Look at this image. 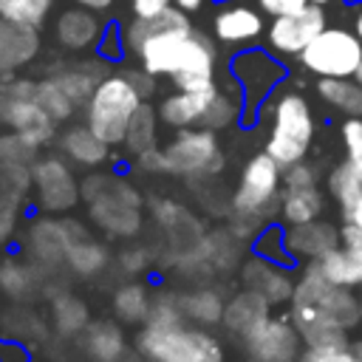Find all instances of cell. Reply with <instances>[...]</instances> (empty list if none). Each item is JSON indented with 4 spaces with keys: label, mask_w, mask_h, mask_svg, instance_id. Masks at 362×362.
<instances>
[{
    "label": "cell",
    "mask_w": 362,
    "mask_h": 362,
    "mask_svg": "<svg viewBox=\"0 0 362 362\" xmlns=\"http://www.w3.org/2000/svg\"><path fill=\"white\" fill-rule=\"evenodd\" d=\"M218 85L201 88V90H175L158 105V119L175 130L181 127H201L204 113L209 110L212 99L218 96Z\"/></svg>",
    "instance_id": "44dd1931"
},
{
    "label": "cell",
    "mask_w": 362,
    "mask_h": 362,
    "mask_svg": "<svg viewBox=\"0 0 362 362\" xmlns=\"http://www.w3.org/2000/svg\"><path fill=\"white\" fill-rule=\"evenodd\" d=\"M139 65L153 76H170L175 90H201L215 85V42L195 31H167L139 48Z\"/></svg>",
    "instance_id": "6da1fadb"
},
{
    "label": "cell",
    "mask_w": 362,
    "mask_h": 362,
    "mask_svg": "<svg viewBox=\"0 0 362 362\" xmlns=\"http://www.w3.org/2000/svg\"><path fill=\"white\" fill-rule=\"evenodd\" d=\"M192 28V20H189V11L178 8V6H170L164 8L161 14H153V17H130L119 31H122V45H124V54L136 57L139 48L158 37V34H167V31H187Z\"/></svg>",
    "instance_id": "ac0fdd59"
},
{
    "label": "cell",
    "mask_w": 362,
    "mask_h": 362,
    "mask_svg": "<svg viewBox=\"0 0 362 362\" xmlns=\"http://www.w3.org/2000/svg\"><path fill=\"white\" fill-rule=\"evenodd\" d=\"M51 76L71 96V102L79 107V105H88L96 85L107 76V71H105V62H82V65H68V68H62Z\"/></svg>",
    "instance_id": "83f0119b"
},
{
    "label": "cell",
    "mask_w": 362,
    "mask_h": 362,
    "mask_svg": "<svg viewBox=\"0 0 362 362\" xmlns=\"http://www.w3.org/2000/svg\"><path fill=\"white\" fill-rule=\"evenodd\" d=\"M351 351H354L356 356H362V339H356V342H351Z\"/></svg>",
    "instance_id": "94428289"
},
{
    "label": "cell",
    "mask_w": 362,
    "mask_h": 362,
    "mask_svg": "<svg viewBox=\"0 0 362 362\" xmlns=\"http://www.w3.org/2000/svg\"><path fill=\"white\" fill-rule=\"evenodd\" d=\"M272 317V303L260 294V291H255V288H243V291H238L229 303H226V308H223V325H226V331H232V334H238V337H249L255 328H260L266 320Z\"/></svg>",
    "instance_id": "603a6c76"
},
{
    "label": "cell",
    "mask_w": 362,
    "mask_h": 362,
    "mask_svg": "<svg viewBox=\"0 0 362 362\" xmlns=\"http://www.w3.org/2000/svg\"><path fill=\"white\" fill-rule=\"evenodd\" d=\"M34 288H37V274L31 266H25L14 257L0 260V291L20 300V297H31Z\"/></svg>",
    "instance_id": "8d00e7d4"
},
{
    "label": "cell",
    "mask_w": 362,
    "mask_h": 362,
    "mask_svg": "<svg viewBox=\"0 0 362 362\" xmlns=\"http://www.w3.org/2000/svg\"><path fill=\"white\" fill-rule=\"evenodd\" d=\"M122 74H124L127 82L141 93V99H147V96L156 90V76H153L147 68H124Z\"/></svg>",
    "instance_id": "681fc988"
},
{
    "label": "cell",
    "mask_w": 362,
    "mask_h": 362,
    "mask_svg": "<svg viewBox=\"0 0 362 362\" xmlns=\"http://www.w3.org/2000/svg\"><path fill=\"white\" fill-rule=\"evenodd\" d=\"M178 297H181V308H184L187 320H192L198 325H215L223 320L226 303L215 288H195V291H187Z\"/></svg>",
    "instance_id": "d6a6232c"
},
{
    "label": "cell",
    "mask_w": 362,
    "mask_h": 362,
    "mask_svg": "<svg viewBox=\"0 0 362 362\" xmlns=\"http://www.w3.org/2000/svg\"><path fill=\"white\" fill-rule=\"evenodd\" d=\"M0 93H3V85H0Z\"/></svg>",
    "instance_id": "003e7915"
},
{
    "label": "cell",
    "mask_w": 362,
    "mask_h": 362,
    "mask_svg": "<svg viewBox=\"0 0 362 362\" xmlns=\"http://www.w3.org/2000/svg\"><path fill=\"white\" fill-rule=\"evenodd\" d=\"M17 206L20 204H8V201H0V243H6L17 226Z\"/></svg>",
    "instance_id": "f5cc1de1"
},
{
    "label": "cell",
    "mask_w": 362,
    "mask_h": 362,
    "mask_svg": "<svg viewBox=\"0 0 362 362\" xmlns=\"http://www.w3.org/2000/svg\"><path fill=\"white\" fill-rule=\"evenodd\" d=\"M252 362H300V331L291 317H269L260 328L243 337Z\"/></svg>",
    "instance_id": "4fadbf2b"
},
{
    "label": "cell",
    "mask_w": 362,
    "mask_h": 362,
    "mask_svg": "<svg viewBox=\"0 0 362 362\" xmlns=\"http://www.w3.org/2000/svg\"><path fill=\"white\" fill-rule=\"evenodd\" d=\"M147 263H150V252H147L144 246H127V249L119 255V266H122V272H127V274L144 272Z\"/></svg>",
    "instance_id": "7dc6e473"
},
{
    "label": "cell",
    "mask_w": 362,
    "mask_h": 362,
    "mask_svg": "<svg viewBox=\"0 0 362 362\" xmlns=\"http://www.w3.org/2000/svg\"><path fill=\"white\" fill-rule=\"evenodd\" d=\"M79 345L93 362H119L124 354V334L113 320H96L82 331Z\"/></svg>",
    "instance_id": "484cf974"
},
{
    "label": "cell",
    "mask_w": 362,
    "mask_h": 362,
    "mask_svg": "<svg viewBox=\"0 0 362 362\" xmlns=\"http://www.w3.org/2000/svg\"><path fill=\"white\" fill-rule=\"evenodd\" d=\"M31 178L40 206L48 212H68L82 195V187L76 184L71 167L62 158H37L31 164Z\"/></svg>",
    "instance_id": "7c38bea8"
},
{
    "label": "cell",
    "mask_w": 362,
    "mask_h": 362,
    "mask_svg": "<svg viewBox=\"0 0 362 362\" xmlns=\"http://www.w3.org/2000/svg\"><path fill=\"white\" fill-rule=\"evenodd\" d=\"M232 74L243 88V96L249 99V105H257L283 76L286 71L263 51H243L232 59Z\"/></svg>",
    "instance_id": "2e32d148"
},
{
    "label": "cell",
    "mask_w": 362,
    "mask_h": 362,
    "mask_svg": "<svg viewBox=\"0 0 362 362\" xmlns=\"http://www.w3.org/2000/svg\"><path fill=\"white\" fill-rule=\"evenodd\" d=\"M339 212H342V223L362 226V195H359V198H354V201H348V204H342V206H339Z\"/></svg>",
    "instance_id": "11a10c76"
},
{
    "label": "cell",
    "mask_w": 362,
    "mask_h": 362,
    "mask_svg": "<svg viewBox=\"0 0 362 362\" xmlns=\"http://www.w3.org/2000/svg\"><path fill=\"white\" fill-rule=\"evenodd\" d=\"M291 308L311 311V314H317L328 322H337V325L348 328V331L362 322L359 297L354 294V288H345V286H337V283L325 280L311 263H305L303 274L294 283Z\"/></svg>",
    "instance_id": "52a82bcc"
},
{
    "label": "cell",
    "mask_w": 362,
    "mask_h": 362,
    "mask_svg": "<svg viewBox=\"0 0 362 362\" xmlns=\"http://www.w3.org/2000/svg\"><path fill=\"white\" fill-rule=\"evenodd\" d=\"M238 119H240V99L218 90V96L212 99L209 110L201 119V127H206V130H223V127L235 124Z\"/></svg>",
    "instance_id": "7bdbcfd3"
},
{
    "label": "cell",
    "mask_w": 362,
    "mask_h": 362,
    "mask_svg": "<svg viewBox=\"0 0 362 362\" xmlns=\"http://www.w3.org/2000/svg\"><path fill=\"white\" fill-rule=\"evenodd\" d=\"M59 144H62L65 156L74 158V161L82 164V167H96V164H102V161L107 158V147H110V144H107L102 136H96L88 124L68 127V130L62 133Z\"/></svg>",
    "instance_id": "f546056e"
},
{
    "label": "cell",
    "mask_w": 362,
    "mask_h": 362,
    "mask_svg": "<svg viewBox=\"0 0 362 362\" xmlns=\"http://www.w3.org/2000/svg\"><path fill=\"white\" fill-rule=\"evenodd\" d=\"M359 317H362V294H359Z\"/></svg>",
    "instance_id": "e7e4bbea"
},
{
    "label": "cell",
    "mask_w": 362,
    "mask_h": 362,
    "mask_svg": "<svg viewBox=\"0 0 362 362\" xmlns=\"http://www.w3.org/2000/svg\"><path fill=\"white\" fill-rule=\"evenodd\" d=\"M280 187H283V167L266 150L246 161L238 189L232 195V221H229V229L240 240L260 235L269 218L280 212Z\"/></svg>",
    "instance_id": "7a4b0ae2"
},
{
    "label": "cell",
    "mask_w": 362,
    "mask_h": 362,
    "mask_svg": "<svg viewBox=\"0 0 362 362\" xmlns=\"http://www.w3.org/2000/svg\"><path fill=\"white\" fill-rule=\"evenodd\" d=\"M345 354V348L337 345H305V351L300 354V362H339Z\"/></svg>",
    "instance_id": "c3c4849f"
},
{
    "label": "cell",
    "mask_w": 362,
    "mask_h": 362,
    "mask_svg": "<svg viewBox=\"0 0 362 362\" xmlns=\"http://www.w3.org/2000/svg\"><path fill=\"white\" fill-rule=\"evenodd\" d=\"M37 102L42 105V110L59 124V122H68L76 110V105L71 102V96L57 85L54 76H45V79H37Z\"/></svg>",
    "instance_id": "f35d334b"
},
{
    "label": "cell",
    "mask_w": 362,
    "mask_h": 362,
    "mask_svg": "<svg viewBox=\"0 0 362 362\" xmlns=\"http://www.w3.org/2000/svg\"><path fill=\"white\" fill-rule=\"evenodd\" d=\"M139 351L150 362H223L221 342L204 328L170 325L156 328L147 325L139 337Z\"/></svg>",
    "instance_id": "8992f818"
},
{
    "label": "cell",
    "mask_w": 362,
    "mask_h": 362,
    "mask_svg": "<svg viewBox=\"0 0 362 362\" xmlns=\"http://www.w3.org/2000/svg\"><path fill=\"white\" fill-rule=\"evenodd\" d=\"M37 82L34 79H20V76H8L3 79V93H0V122L23 136H28L31 141H37L40 147L45 141L54 139L57 133V122L42 110V105L37 102Z\"/></svg>",
    "instance_id": "9c48e42d"
},
{
    "label": "cell",
    "mask_w": 362,
    "mask_h": 362,
    "mask_svg": "<svg viewBox=\"0 0 362 362\" xmlns=\"http://www.w3.org/2000/svg\"><path fill=\"white\" fill-rule=\"evenodd\" d=\"M40 54V31L25 23H11L0 17V79L28 65Z\"/></svg>",
    "instance_id": "d6986e66"
},
{
    "label": "cell",
    "mask_w": 362,
    "mask_h": 362,
    "mask_svg": "<svg viewBox=\"0 0 362 362\" xmlns=\"http://www.w3.org/2000/svg\"><path fill=\"white\" fill-rule=\"evenodd\" d=\"M325 209V195L320 192L317 184H303V187H283L280 192V218L286 223H305L317 221Z\"/></svg>",
    "instance_id": "4316f807"
},
{
    "label": "cell",
    "mask_w": 362,
    "mask_h": 362,
    "mask_svg": "<svg viewBox=\"0 0 362 362\" xmlns=\"http://www.w3.org/2000/svg\"><path fill=\"white\" fill-rule=\"evenodd\" d=\"M339 243H342L356 260H362V226L342 223V226H339Z\"/></svg>",
    "instance_id": "816d5d0a"
},
{
    "label": "cell",
    "mask_w": 362,
    "mask_h": 362,
    "mask_svg": "<svg viewBox=\"0 0 362 362\" xmlns=\"http://www.w3.org/2000/svg\"><path fill=\"white\" fill-rule=\"evenodd\" d=\"M294 328L300 331L303 342L305 345H337V348H351V339H348V328L337 325V322H328L311 311H303V308H291L288 311Z\"/></svg>",
    "instance_id": "f1b7e54d"
},
{
    "label": "cell",
    "mask_w": 362,
    "mask_h": 362,
    "mask_svg": "<svg viewBox=\"0 0 362 362\" xmlns=\"http://www.w3.org/2000/svg\"><path fill=\"white\" fill-rule=\"evenodd\" d=\"M283 238L291 260H303V263H314L339 246V229L320 218L305 223H288L283 229Z\"/></svg>",
    "instance_id": "9a60e30c"
},
{
    "label": "cell",
    "mask_w": 362,
    "mask_h": 362,
    "mask_svg": "<svg viewBox=\"0 0 362 362\" xmlns=\"http://www.w3.org/2000/svg\"><path fill=\"white\" fill-rule=\"evenodd\" d=\"M212 31L226 45H243V42L257 40L266 31V23H263L260 11H255L252 6L226 3V6H221V11L212 20Z\"/></svg>",
    "instance_id": "7402d4cb"
},
{
    "label": "cell",
    "mask_w": 362,
    "mask_h": 362,
    "mask_svg": "<svg viewBox=\"0 0 362 362\" xmlns=\"http://www.w3.org/2000/svg\"><path fill=\"white\" fill-rule=\"evenodd\" d=\"M215 3H232V0H215Z\"/></svg>",
    "instance_id": "03108f58"
},
{
    "label": "cell",
    "mask_w": 362,
    "mask_h": 362,
    "mask_svg": "<svg viewBox=\"0 0 362 362\" xmlns=\"http://www.w3.org/2000/svg\"><path fill=\"white\" fill-rule=\"evenodd\" d=\"M82 198L90 221L105 232L130 238L141 229V195L130 181L116 175H88Z\"/></svg>",
    "instance_id": "3957f363"
},
{
    "label": "cell",
    "mask_w": 362,
    "mask_h": 362,
    "mask_svg": "<svg viewBox=\"0 0 362 362\" xmlns=\"http://www.w3.org/2000/svg\"><path fill=\"white\" fill-rule=\"evenodd\" d=\"M76 6H85L90 11H107L113 6V0H76Z\"/></svg>",
    "instance_id": "6f0895ef"
},
{
    "label": "cell",
    "mask_w": 362,
    "mask_h": 362,
    "mask_svg": "<svg viewBox=\"0 0 362 362\" xmlns=\"http://www.w3.org/2000/svg\"><path fill=\"white\" fill-rule=\"evenodd\" d=\"M184 320V308H181V297L178 294H156L150 300V311H147V325H156V328H170V325H181Z\"/></svg>",
    "instance_id": "ee69618b"
},
{
    "label": "cell",
    "mask_w": 362,
    "mask_h": 362,
    "mask_svg": "<svg viewBox=\"0 0 362 362\" xmlns=\"http://www.w3.org/2000/svg\"><path fill=\"white\" fill-rule=\"evenodd\" d=\"M297 59L314 76H354L362 65V40L354 28L325 25Z\"/></svg>",
    "instance_id": "ba28073f"
},
{
    "label": "cell",
    "mask_w": 362,
    "mask_h": 362,
    "mask_svg": "<svg viewBox=\"0 0 362 362\" xmlns=\"http://www.w3.org/2000/svg\"><path fill=\"white\" fill-rule=\"evenodd\" d=\"M345 158H351L356 167H362V116H348L339 127Z\"/></svg>",
    "instance_id": "bcb514c9"
},
{
    "label": "cell",
    "mask_w": 362,
    "mask_h": 362,
    "mask_svg": "<svg viewBox=\"0 0 362 362\" xmlns=\"http://www.w3.org/2000/svg\"><path fill=\"white\" fill-rule=\"evenodd\" d=\"M28 246L42 266H62L68 249L65 221H48V218L34 221L28 229Z\"/></svg>",
    "instance_id": "d4e9b609"
},
{
    "label": "cell",
    "mask_w": 362,
    "mask_h": 362,
    "mask_svg": "<svg viewBox=\"0 0 362 362\" xmlns=\"http://www.w3.org/2000/svg\"><path fill=\"white\" fill-rule=\"evenodd\" d=\"M164 173L173 175H212L223 167V153L215 130L206 127H181L178 136L161 150Z\"/></svg>",
    "instance_id": "30bf717a"
},
{
    "label": "cell",
    "mask_w": 362,
    "mask_h": 362,
    "mask_svg": "<svg viewBox=\"0 0 362 362\" xmlns=\"http://www.w3.org/2000/svg\"><path fill=\"white\" fill-rule=\"evenodd\" d=\"M317 93L345 116H362V85L354 76H320Z\"/></svg>",
    "instance_id": "4dcf8cb0"
},
{
    "label": "cell",
    "mask_w": 362,
    "mask_h": 362,
    "mask_svg": "<svg viewBox=\"0 0 362 362\" xmlns=\"http://www.w3.org/2000/svg\"><path fill=\"white\" fill-rule=\"evenodd\" d=\"M328 25L325 17V6L320 3H308L305 8L294 11V14H283V17H272V25L266 28V40L269 48L277 51L280 57H300L305 51V45Z\"/></svg>",
    "instance_id": "8fae6325"
},
{
    "label": "cell",
    "mask_w": 362,
    "mask_h": 362,
    "mask_svg": "<svg viewBox=\"0 0 362 362\" xmlns=\"http://www.w3.org/2000/svg\"><path fill=\"white\" fill-rule=\"evenodd\" d=\"M54 325L59 334L65 337H74V334H82L90 322V314H88V305L76 297V294H59L54 297Z\"/></svg>",
    "instance_id": "e575fe53"
},
{
    "label": "cell",
    "mask_w": 362,
    "mask_h": 362,
    "mask_svg": "<svg viewBox=\"0 0 362 362\" xmlns=\"http://www.w3.org/2000/svg\"><path fill=\"white\" fill-rule=\"evenodd\" d=\"M348 17H351L354 31H356V34H359V40H362V0H354V3L348 6Z\"/></svg>",
    "instance_id": "9f6ffc18"
},
{
    "label": "cell",
    "mask_w": 362,
    "mask_h": 362,
    "mask_svg": "<svg viewBox=\"0 0 362 362\" xmlns=\"http://www.w3.org/2000/svg\"><path fill=\"white\" fill-rule=\"evenodd\" d=\"M339 362H362V356H356L351 348H345V354H342V359Z\"/></svg>",
    "instance_id": "91938a15"
},
{
    "label": "cell",
    "mask_w": 362,
    "mask_h": 362,
    "mask_svg": "<svg viewBox=\"0 0 362 362\" xmlns=\"http://www.w3.org/2000/svg\"><path fill=\"white\" fill-rule=\"evenodd\" d=\"M325 280L345 286V288H362V260H356L342 243L311 263Z\"/></svg>",
    "instance_id": "1f68e13d"
},
{
    "label": "cell",
    "mask_w": 362,
    "mask_h": 362,
    "mask_svg": "<svg viewBox=\"0 0 362 362\" xmlns=\"http://www.w3.org/2000/svg\"><path fill=\"white\" fill-rule=\"evenodd\" d=\"M150 294L141 283H124L113 291V311L124 322H144L150 311Z\"/></svg>",
    "instance_id": "d590c367"
},
{
    "label": "cell",
    "mask_w": 362,
    "mask_h": 362,
    "mask_svg": "<svg viewBox=\"0 0 362 362\" xmlns=\"http://www.w3.org/2000/svg\"><path fill=\"white\" fill-rule=\"evenodd\" d=\"M54 8V0H0V17L40 28Z\"/></svg>",
    "instance_id": "ab89813d"
},
{
    "label": "cell",
    "mask_w": 362,
    "mask_h": 362,
    "mask_svg": "<svg viewBox=\"0 0 362 362\" xmlns=\"http://www.w3.org/2000/svg\"><path fill=\"white\" fill-rule=\"evenodd\" d=\"M153 215H156V221L161 223V229L167 235L170 255H173L175 263L181 257L192 255L201 246V240H204L206 232H204L201 221L187 206H181L175 201H153Z\"/></svg>",
    "instance_id": "5bb4252c"
},
{
    "label": "cell",
    "mask_w": 362,
    "mask_h": 362,
    "mask_svg": "<svg viewBox=\"0 0 362 362\" xmlns=\"http://www.w3.org/2000/svg\"><path fill=\"white\" fill-rule=\"evenodd\" d=\"M311 0H257L260 11H266L269 17H283V14H294L300 8H305Z\"/></svg>",
    "instance_id": "f907efd6"
},
{
    "label": "cell",
    "mask_w": 362,
    "mask_h": 362,
    "mask_svg": "<svg viewBox=\"0 0 362 362\" xmlns=\"http://www.w3.org/2000/svg\"><path fill=\"white\" fill-rule=\"evenodd\" d=\"M311 3H320V6H328V3H334V0H311Z\"/></svg>",
    "instance_id": "be15d7a7"
},
{
    "label": "cell",
    "mask_w": 362,
    "mask_h": 362,
    "mask_svg": "<svg viewBox=\"0 0 362 362\" xmlns=\"http://www.w3.org/2000/svg\"><path fill=\"white\" fill-rule=\"evenodd\" d=\"M314 141V113L305 96L286 90L274 99L272 107V130L266 139V153L286 170L305 158Z\"/></svg>",
    "instance_id": "277c9868"
},
{
    "label": "cell",
    "mask_w": 362,
    "mask_h": 362,
    "mask_svg": "<svg viewBox=\"0 0 362 362\" xmlns=\"http://www.w3.org/2000/svg\"><path fill=\"white\" fill-rule=\"evenodd\" d=\"M170 6H173V0H130L133 17H153V14H161Z\"/></svg>",
    "instance_id": "db71d44e"
},
{
    "label": "cell",
    "mask_w": 362,
    "mask_h": 362,
    "mask_svg": "<svg viewBox=\"0 0 362 362\" xmlns=\"http://www.w3.org/2000/svg\"><path fill=\"white\" fill-rule=\"evenodd\" d=\"M204 3L206 0H173V6L184 8V11H198V8H204Z\"/></svg>",
    "instance_id": "680465c9"
},
{
    "label": "cell",
    "mask_w": 362,
    "mask_h": 362,
    "mask_svg": "<svg viewBox=\"0 0 362 362\" xmlns=\"http://www.w3.org/2000/svg\"><path fill=\"white\" fill-rule=\"evenodd\" d=\"M105 23L99 17V11H90L85 6H74L59 11V17L54 20V37L62 48L68 51H85V48H99L102 37H105Z\"/></svg>",
    "instance_id": "e0dca14e"
},
{
    "label": "cell",
    "mask_w": 362,
    "mask_h": 362,
    "mask_svg": "<svg viewBox=\"0 0 362 362\" xmlns=\"http://www.w3.org/2000/svg\"><path fill=\"white\" fill-rule=\"evenodd\" d=\"M328 192L342 206L362 195V167H356L351 158L339 161L328 175Z\"/></svg>",
    "instance_id": "74e56055"
},
{
    "label": "cell",
    "mask_w": 362,
    "mask_h": 362,
    "mask_svg": "<svg viewBox=\"0 0 362 362\" xmlns=\"http://www.w3.org/2000/svg\"><path fill=\"white\" fill-rule=\"evenodd\" d=\"M37 150H40V144L31 141L28 136L17 133V130L0 133V164H23V167H31L37 161Z\"/></svg>",
    "instance_id": "60d3db41"
},
{
    "label": "cell",
    "mask_w": 362,
    "mask_h": 362,
    "mask_svg": "<svg viewBox=\"0 0 362 362\" xmlns=\"http://www.w3.org/2000/svg\"><path fill=\"white\" fill-rule=\"evenodd\" d=\"M65 235H68L65 263L76 274H96L107 266V260H110L107 249L99 240H93L79 221H65Z\"/></svg>",
    "instance_id": "cb8c5ba5"
},
{
    "label": "cell",
    "mask_w": 362,
    "mask_h": 362,
    "mask_svg": "<svg viewBox=\"0 0 362 362\" xmlns=\"http://www.w3.org/2000/svg\"><path fill=\"white\" fill-rule=\"evenodd\" d=\"M354 79H356V82H359V85H362V65H359V68H356V74H354Z\"/></svg>",
    "instance_id": "6125c7cd"
},
{
    "label": "cell",
    "mask_w": 362,
    "mask_h": 362,
    "mask_svg": "<svg viewBox=\"0 0 362 362\" xmlns=\"http://www.w3.org/2000/svg\"><path fill=\"white\" fill-rule=\"evenodd\" d=\"M141 102V93L127 82L124 74H107L85 105V124L107 144H122Z\"/></svg>",
    "instance_id": "5b68a950"
},
{
    "label": "cell",
    "mask_w": 362,
    "mask_h": 362,
    "mask_svg": "<svg viewBox=\"0 0 362 362\" xmlns=\"http://www.w3.org/2000/svg\"><path fill=\"white\" fill-rule=\"evenodd\" d=\"M255 249H257L260 257H269V260H274V263H283V266L291 263V255H288V249H286V238H283V229H280V226H266V229L260 232Z\"/></svg>",
    "instance_id": "f6af8a7d"
},
{
    "label": "cell",
    "mask_w": 362,
    "mask_h": 362,
    "mask_svg": "<svg viewBox=\"0 0 362 362\" xmlns=\"http://www.w3.org/2000/svg\"><path fill=\"white\" fill-rule=\"evenodd\" d=\"M243 283L255 291H260L272 305H280V303H291L294 297V283L291 274L286 272L283 263H274L269 257H249L243 263V272H240Z\"/></svg>",
    "instance_id": "ffe728a7"
},
{
    "label": "cell",
    "mask_w": 362,
    "mask_h": 362,
    "mask_svg": "<svg viewBox=\"0 0 362 362\" xmlns=\"http://www.w3.org/2000/svg\"><path fill=\"white\" fill-rule=\"evenodd\" d=\"M28 187H34L31 167H23V164H0V201L20 204L25 198Z\"/></svg>",
    "instance_id": "b9f144b4"
},
{
    "label": "cell",
    "mask_w": 362,
    "mask_h": 362,
    "mask_svg": "<svg viewBox=\"0 0 362 362\" xmlns=\"http://www.w3.org/2000/svg\"><path fill=\"white\" fill-rule=\"evenodd\" d=\"M156 119H158V113L147 102H141L139 110L133 113V119L127 124V133H124V141H122L133 156H141L144 150L156 147Z\"/></svg>",
    "instance_id": "836d02e7"
}]
</instances>
